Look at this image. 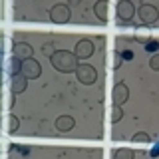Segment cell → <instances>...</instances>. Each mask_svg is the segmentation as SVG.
<instances>
[{"label": "cell", "instance_id": "obj_6", "mask_svg": "<svg viewBox=\"0 0 159 159\" xmlns=\"http://www.w3.org/2000/svg\"><path fill=\"white\" fill-rule=\"evenodd\" d=\"M117 10H119V16H123V18H127V20L133 16V6H131V4H127V2H121L117 6Z\"/></svg>", "mask_w": 159, "mask_h": 159}, {"label": "cell", "instance_id": "obj_5", "mask_svg": "<svg viewBox=\"0 0 159 159\" xmlns=\"http://www.w3.org/2000/svg\"><path fill=\"white\" fill-rule=\"evenodd\" d=\"M157 16V12H155V8L153 6H143L141 8V18L145 20V22H153Z\"/></svg>", "mask_w": 159, "mask_h": 159}, {"label": "cell", "instance_id": "obj_3", "mask_svg": "<svg viewBox=\"0 0 159 159\" xmlns=\"http://www.w3.org/2000/svg\"><path fill=\"white\" fill-rule=\"evenodd\" d=\"M52 16L56 22H66L68 16H70V12H68V8H64V6H56L52 10Z\"/></svg>", "mask_w": 159, "mask_h": 159}, {"label": "cell", "instance_id": "obj_10", "mask_svg": "<svg viewBox=\"0 0 159 159\" xmlns=\"http://www.w3.org/2000/svg\"><path fill=\"white\" fill-rule=\"evenodd\" d=\"M10 64H12V66H10V74H12V76H16V72H20V70H22V64H20L16 58H14Z\"/></svg>", "mask_w": 159, "mask_h": 159}, {"label": "cell", "instance_id": "obj_7", "mask_svg": "<svg viewBox=\"0 0 159 159\" xmlns=\"http://www.w3.org/2000/svg\"><path fill=\"white\" fill-rule=\"evenodd\" d=\"M56 125H58L60 131H68V129H72V125H74V119L72 117H60Z\"/></svg>", "mask_w": 159, "mask_h": 159}, {"label": "cell", "instance_id": "obj_4", "mask_svg": "<svg viewBox=\"0 0 159 159\" xmlns=\"http://www.w3.org/2000/svg\"><path fill=\"white\" fill-rule=\"evenodd\" d=\"M92 52H93V50H92V44H89L88 40H84V42L78 44V56L80 58H88Z\"/></svg>", "mask_w": 159, "mask_h": 159}, {"label": "cell", "instance_id": "obj_8", "mask_svg": "<svg viewBox=\"0 0 159 159\" xmlns=\"http://www.w3.org/2000/svg\"><path fill=\"white\" fill-rule=\"evenodd\" d=\"M24 70H26L28 76H38V74H40V68H38V64L34 62V60H30L26 66H24Z\"/></svg>", "mask_w": 159, "mask_h": 159}, {"label": "cell", "instance_id": "obj_11", "mask_svg": "<svg viewBox=\"0 0 159 159\" xmlns=\"http://www.w3.org/2000/svg\"><path fill=\"white\" fill-rule=\"evenodd\" d=\"M14 54H18V56H20V54H26V56H28V54H30V48L26 46V44H18V46L14 48Z\"/></svg>", "mask_w": 159, "mask_h": 159}, {"label": "cell", "instance_id": "obj_2", "mask_svg": "<svg viewBox=\"0 0 159 159\" xmlns=\"http://www.w3.org/2000/svg\"><path fill=\"white\" fill-rule=\"evenodd\" d=\"M78 78L82 80L84 84H92L93 80H96V72H93L89 66H82V68L78 70Z\"/></svg>", "mask_w": 159, "mask_h": 159}, {"label": "cell", "instance_id": "obj_13", "mask_svg": "<svg viewBox=\"0 0 159 159\" xmlns=\"http://www.w3.org/2000/svg\"><path fill=\"white\" fill-rule=\"evenodd\" d=\"M133 139H135V141H143V143H147V141H149V137L145 135V133H137V135L133 137Z\"/></svg>", "mask_w": 159, "mask_h": 159}, {"label": "cell", "instance_id": "obj_12", "mask_svg": "<svg viewBox=\"0 0 159 159\" xmlns=\"http://www.w3.org/2000/svg\"><path fill=\"white\" fill-rule=\"evenodd\" d=\"M157 48H159V42H149L147 46H145V50H147V52H155Z\"/></svg>", "mask_w": 159, "mask_h": 159}, {"label": "cell", "instance_id": "obj_9", "mask_svg": "<svg viewBox=\"0 0 159 159\" xmlns=\"http://www.w3.org/2000/svg\"><path fill=\"white\" fill-rule=\"evenodd\" d=\"M116 159H133V151H129V149H119L116 153Z\"/></svg>", "mask_w": 159, "mask_h": 159}, {"label": "cell", "instance_id": "obj_1", "mask_svg": "<svg viewBox=\"0 0 159 159\" xmlns=\"http://www.w3.org/2000/svg\"><path fill=\"white\" fill-rule=\"evenodd\" d=\"M52 62H54V66H56L58 70H64V72H70V70L74 68V56H72V54H68V52L54 54Z\"/></svg>", "mask_w": 159, "mask_h": 159}, {"label": "cell", "instance_id": "obj_16", "mask_svg": "<svg viewBox=\"0 0 159 159\" xmlns=\"http://www.w3.org/2000/svg\"><path fill=\"white\" fill-rule=\"evenodd\" d=\"M123 58H125V60H131L133 58V52H131V50H125V52H123Z\"/></svg>", "mask_w": 159, "mask_h": 159}, {"label": "cell", "instance_id": "obj_14", "mask_svg": "<svg viewBox=\"0 0 159 159\" xmlns=\"http://www.w3.org/2000/svg\"><path fill=\"white\" fill-rule=\"evenodd\" d=\"M151 157H159V143H155L151 147Z\"/></svg>", "mask_w": 159, "mask_h": 159}, {"label": "cell", "instance_id": "obj_15", "mask_svg": "<svg viewBox=\"0 0 159 159\" xmlns=\"http://www.w3.org/2000/svg\"><path fill=\"white\" fill-rule=\"evenodd\" d=\"M151 68L153 70H159V56H155V58L151 60Z\"/></svg>", "mask_w": 159, "mask_h": 159}]
</instances>
